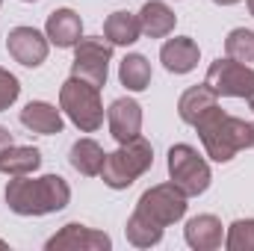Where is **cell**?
<instances>
[{"instance_id":"6da1fadb","label":"cell","mask_w":254,"mask_h":251,"mask_svg":"<svg viewBox=\"0 0 254 251\" xmlns=\"http://www.w3.org/2000/svg\"><path fill=\"white\" fill-rule=\"evenodd\" d=\"M71 201V187L60 175H42V178H12L6 184V204L18 216H48L60 213Z\"/></svg>"},{"instance_id":"7a4b0ae2","label":"cell","mask_w":254,"mask_h":251,"mask_svg":"<svg viewBox=\"0 0 254 251\" xmlns=\"http://www.w3.org/2000/svg\"><path fill=\"white\" fill-rule=\"evenodd\" d=\"M192 127L198 130L207 157L216 163H231L240 151L254 145V127L237 116L222 113L219 107H213L207 116H201Z\"/></svg>"},{"instance_id":"3957f363","label":"cell","mask_w":254,"mask_h":251,"mask_svg":"<svg viewBox=\"0 0 254 251\" xmlns=\"http://www.w3.org/2000/svg\"><path fill=\"white\" fill-rule=\"evenodd\" d=\"M151 163H154V148L139 133L136 139L119 145V151L107 154L104 169H101V178H104V184L110 189H127L151 169Z\"/></svg>"},{"instance_id":"277c9868","label":"cell","mask_w":254,"mask_h":251,"mask_svg":"<svg viewBox=\"0 0 254 251\" xmlns=\"http://www.w3.org/2000/svg\"><path fill=\"white\" fill-rule=\"evenodd\" d=\"M60 107L71 119V125L83 133H95L104 125V104H101V89L80 80L68 77L60 89Z\"/></svg>"},{"instance_id":"5b68a950","label":"cell","mask_w":254,"mask_h":251,"mask_svg":"<svg viewBox=\"0 0 254 251\" xmlns=\"http://www.w3.org/2000/svg\"><path fill=\"white\" fill-rule=\"evenodd\" d=\"M169 178H172V184H178L187 192V198L207 192L210 181H213L207 160L192 145H184V142L169 148Z\"/></svg>"},{"instance_id":"8992f818","label":"cell","mask_w":254,"mask_h":251,"mask_svg":"<svg viewBox=\"0 0 254 251\" xmlns=\"http://www.w3.org/2000/svg\"><path fill=\"white\" fill-rule=\"evenodd\" d=\"M136 213L151 219L154 225L160 228H169L175 222H181L187 216V192L178 187V184H157V187L145 189L139 204H136Z\"/></svg>"},{"instance_id":"52a82bcc","label":"cell","mask_w":254,"mask_h":251,"mask_svg":"<svg viewBox=\"0 0 254 251\" xmlns=\"http://www.w3.org/2000/svg\"><path fill=\"white\" fill-rule=\"evenodd\" d=\"M110 60H113V42L104 36H89L74 45V63H71V77H80L92 86H107L110 77Z\"/></svg>"},{"instance_id":"ba28073f","label":"cell","mask_w":254,"mask_h":251,"mask_svg":"<svg viewBox=\"0 0 254 251\" xmlns=\"http://www.w3.org/2000/svg\"><path fill=\"white\" fill-rule=\"evenodd\" d=\"M219 98H249L254 92V71L243 63L234 60H216L207 68V80H204Z\"/></svg>"},{"instance_id":"9c48e42d","label":"cell","mask_w":254,"mask_h":251,"mask_svg":"<svg viewBox=\"0 0 254 251\" xmlns=\"http://www.w3.org/2000/svg\"><path fill=\"white\" fill-rule=\"evenodd\" d=\"M48 36H42L36 27H15L6 36V51L15 63H21L24 68H39L48 60Z\"/></svg>"},{"instance_id":"30bf717a","label":"cell","mask_w":254,"mask_h":251,"mask_svg":"<svg viewBox=\"0 0 254 251\" xmlns=\"http://www.w3.org/2000/svg\"><path fill=\"white\" fill-rule=\"evenodd\" d=\"M48 251H63V249H71V251H110L113 249V240L104 234V231H95V228H86L80 222H68L63 231H57L48 243H45Z\"/></svg>"},{"instance_id":"8fae6325","label":"cell","mask_w":254,"mask_h":251,"mask_svg":"<svg viewBox=\"0 0 254 251\" xmlns=\"http://www.w3.org/2000/svg\"><path fill=\"white\" fill-rule=\"evenodd\" d=\"M107 125L110 133L119 145H125L130 139H136L142 133V107L133 101V98H119L110 104L107 110Z\"/></svg>"},{"instance_id":"7c38bea8","label":"cell","mask_w":254,"mask_h":251,"mask_svg":"<svg viewBox=\"0 0 254 251\" xmlns=\"http://www.w3.org/2000/svg\"><path fill=\"white\" fill-rule=\"evenodd\" d=\"M198 57H201L198 42L190 39V36H175V39H169L160 48V63L166 65V71H172V74H190L198 65Z\"/></svg>"},{"instance_id":"4fadbf2b","label":"cell","mask_w":254,"mask_h":251,"mask_svg":"<svg viewBox=\"0 0 254 251\" xmlns=\"http://www.w3.org/2000/svg\"><path fill=\"white\" fill-rule=\"evenodd\" d=\"M45 36L57 48H74L83 39V21H80V15L74 9H57V12L48 15Z\"/></svg>"},{"instance_id":"5bb4252c","label":"cell","mask_w":254,"mask_h":251,"mask_svg":"<svg viewBox=\"0 0 254 251\" xmlns=\"http://www.w3.org/2000/svg\"><path fill=\"white\" fill-rule=\"evenodd\" d=\"M184 240L195 251H216L222 246V222L210 213L192 216L184 228Z\"/></svg>"},{"instance_id":"9a60e30c","label":"cell","mask_w":254,"mask_h":251,"mask_svg":"<svg viewBox=\"0 0 254 251\" xmlns=\"http://www.w3.org/2000/svg\"><path fill=\"white\" fill-rule=\"evenodd\" d=\"M175 24H178V15L163 0H148L139 9V27H142V36L148 39H166L175 30Z\"/></svg>"},{"instance_id":"2e32d148","label":"cell","mask_w":254,"mask_h":251,"mask_svg":"<svg viewBox=\"0 0 254 251\" xmlns=\"http://www.w3.org/2000/svg\"><path fill=\"white\" fill-rule=\"evenodd\" d=\"M21 125L33 133H42V136H54V133H63V116L54 104L48 101H30L24 110H21Z\"/></svg>"},{"instance_id":"e0dca14e","label":"cell","mask_w":254,"mask_h":251,"mask_svg":"<svg viewBox=\"0 0 254 251\" xmlns=\"http://www.w3.org/2000/svg\"><path fill=\"white\" fill-rule=\"evenodd\" d=\"M213 107H219V95L204 83V86H192L187 89L184 95H181V101H178V116H181V122H187V125H195L201 116H207Z\"/></svg>"},{"instance_id":"ac0fdd59","label":"cell","mask_w":254,"mask_h":251,"mask_svg":"<svg viewBox=\"0 0 254 251\" xmlns=\"http://www.w3.org/2000/svg\"><path fill=\"white\" fill-rule=\"evenodd\" d=\"M104 160H107V154H104V148H101L95 139H77V142L71 145V151H68V163H71V169L80 172V175H86V178L101 175Z\"/></svg>"},{"instance_id":"d6986e66","label":"cell","mask_w":254,"mask_h":251,"mask_svg":"<svg viewBox=\"0 0 254 251\" xmlns=\"http://www.w3.org/2000/svg\"><path fill=\"white\" fill-rule=\"evenodd\" d=\"M42 166V151L30 148V145H9L0 154V172L9 178H21V175H33Z\"/></svg>"},{"instance_id":"ffe728a7","label":"cell","mask_w":254,"mask_h":251,"mask_svg":"<svg viewBox=\"0 0 254 251\" xmlns=\"http://www.w3.org/2000/svg\"><path fill=\"white\" fill-rule=\"evenodd\" d=\"M139 36H142L139 15H133V12H127V9L113 12V15L104 21V39L113 42V48H116V45L130 48L133 42H139Z\"/></svg>"},{"instance_id":"44dd1931","label":"cell","mask_w":254,"mask_h":251,"mask_svg":"<svg viewBox=\"0 0 254 251\" xmlns=\"http://www.w3.org/2000/svg\"><path fill=\"white\" fill-rule=\"evenodd\" d=\"M119 80L130 92H145L151 86V63L142 54H127L119 65Z\"/></svg>"},{"instance_id":"7402d4cb","label":"cell","mask_w":254,"mask_h":251,"mask_svg":"<svg viewBox=\"0 0 254 251\" xmlns=\"http://www.w3.org/2000/svg\"><path fill=\"white\" fill-rule=\"evenodd\" d=\"M163 231L166 228H160V225H154L151 219H145V216H139L136 210H133V216L127 219V243L130 246H136V249H151V246H160V240H163Z\"/></svg>"},{"instance_id":"603a6c76","label":"cell","mask_w":254,"mask_h":251,"mask_svg":"<svg viewBox=\"0 0 254 251\" xmlns=\"http://www.w3.org/2000/svg\"><path fill=\"white\" fill-rule=\"evenodd\" d=\"M225 57L234 60V63H243V65L254 63V33L252 30H246V27L231 30L228 39H225Z\"/></svg>"},{"instance_id":"cb8c5ba5","label":"cell","mask_w":254,"mask_h":251,"mask_svg":"<svg viewBox=\"0 0 254 251\" xmlns=\"http://www.w3.org/2000/svg\"><path fill=\"white\" fill-rule=\"evenodd\" d=\"M228 251H254V219H237L228 225L225 234Z\"/></svg>"},{"instance_id":"d4e9b609","label":"cell","mask_w":254,"mask_h":251,"mask_svg":"<svg viewBox=\"0 0 254 251\" xmlns=\"http://www.w3.org/2000/svg\"><path fill=\"white\" fill-rule=\"evenodd\" d=\"M18 95H21V83H18V77L9 74L6 68H0V113L9 110V107L18 101Z\"/></svg>"},{"instance_id":"484cf974","label":"cell","mask_w":254,"mask_h":251,"mask_svg":"<svg viewBox=\"0 0 254 251\" xmlns=\"http://www.w3.org/2000/svg\"><path fill=\"white\" fill-rule=\"evenodd\" d=\"M9 145H15V142H12V133H9L6 127H0V154H3Z\"/></svg>"},{"instance_id":"4316f807","label":"cell","mask_w":254,"mask_h":251,"mask_svg":"<svg viewBox=\"0 0 254 251\" xmlns=\"http://www.w3.org/2000/svg\"><path fill=\"white\" fill-rule=\"evenodd\" d=\"M213 3H219V6H234V3H240V0H213Z\"/></svg>"},{"instance_id":"83f0119b","label":"cell","mask_w":254,"mask_h":251,"mask_svg":"<svg viewBox=\"0 0 254 251\" xmlns=\"http://www.w3.org/2000/svg\"><path fill=\"white\" fill-rule=\"evenodd\" d=\"M246 101H249V107H252V110H254V92H252V95H249V98H246Z\"/></svg>"},{"instance_id":"f1b7e54d","label":"cell","mask_w":254,"mask_h":251,"mask_svg":"<svg viewBox=\"0 0 254 251\" xmlns=\"http://www.w3.org/2000/svg\"><path fill=\"white\" fill-rule=\"evenodd\" d=\"M249 12H252V18H254V0H249Z\"/></svg>"},{"instance_id":"f546056e","label":"cell","mask_w":254,"mask_h":251,"mask_svg":"<svg viewBox=\"0 0 254 251\" xmlns=\"http://www.w3.org/2000/svg\"><path fill=\"white\" fill-rule=\"evenodd\" d=\"M0 249H6V243H3V240H0Z\"/></svg>"},{"instance_id":"4dcf8cb0","label":"cell","mask_w":254,"mask_h":251,"mask_svg":"<svg viewBox=\"0 0 254 251\" xmlns=\"http://www.w3.org/2000/svg\"><path fill=\"white\" fill-rule=\"evenodd\" d=\"M24 3H36V0H24Z\"/></svg>"},{"instance_id":"1f68e13d","label":"cell","mask_w":254,"mask_h":251,"mask_svg":"<svg viewBox=\"0 0 254 251\" xmlns=\"http://www.w3.org/2000/svg\"><path fill=\"white\" fill-rule=\"evenodd\" d=\"M0 3H3V0H0Z\"/></svg>"},{"instance_id":"d6a6232c","label":"cell","mask_w":254,"mask_h":251,"mask_svg":"<svg viewBox=\"0 0 254 251\" xmlns=\"http://www.w3.org/2000/svg\"><path fill=\"white\" fill-rule=\"evenodd\" d=\"M252 127H254V125H252Z\"/></svg>"}]
</instances>
